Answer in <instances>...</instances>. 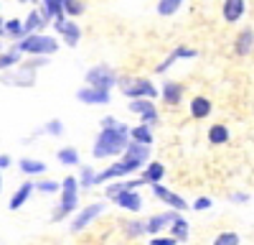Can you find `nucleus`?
<instances>
[{
    "instance_id": "nucleus-7",
    "label": "nucleus",
    "mask_w": 254,
    "mask_h": 245,
    "mask_svg": "<svg viewBox=\"0 0 254 245\" xmlns=\"http://www.w3.org/2000/svg\"><path fill=\"white\" fill-rule=\"evenodd\" d=\"M130 110L142 118V125H150V128L158 125V108L153 105V100H145V97L130 100Z\"/></svg>"
},
{
    "instance_id": "nucleus-21",
    "label": "nucleus",
    "mask_w": 254,
    "mask_h": 245,
    "mask_svg": "<svg viewBox=\"0 0 254 245\" xmlns=\"http://www.w3.org/2000/svg\"><path fill=\"white\" fill-rule=\"evenodd\" d=\"M18 166H20V171H23L26 176H41V174L46 171V163L44 161H36V158H20Z\"/></svg>"
},
{
    "instance_id": "nucleus-32",
    "label": "nucleus",
    "mask_w": 254,
    "mask_h": 245,
    "mask_svg": "<svg viewBox=\"0 0 254 245\" xmlns=\"http://www.w3.org/2000/svg\"><path fill=\"white\" fill-rule=\"evenodd\" d=\"M181 3H183V0H160V3H158V13L160 15H173L181 8Z\"/></svg>"
},
{
    "instance_id": "nucleus-25",
    "label": "nucleus",
    "mask_w": 254,
    "mask_h": 245,
    "mask_svg": "<svg viewBox=\"0 0 254 245\" xmlns=\"http://www.w3.org/2000/svg\"><path fill=\"white\" fill-rule=\"evenodd\" d=\"M56 158H59V163H64V166H76V163H79V151L74 146L59 148L56 151Z\"/></svg>"
},
{
    "instance_id": "nucleus-45",
    "label": "nucleus",
    "mask_w": 254,
    "mask_h": 245,
    "mask_svg": "<svg viewBox=\"0 0 254 245\" xmlns=\"http://www.w3.org/2000/svg\"><path fill=\"white\" fill-rule=\"evenodd\" d=\"M20 3H36V0H20Z\"/></svg>"
},
{
    "instance_id": "nucleus-27",
    "label": "nucleus",
    "mask_w": 254,
    "mask_h": 245,
    "mask_svg": "<svg viewBox=\"0 0 254 245\" xmlns=\"http://www.w3.org/2000/svg\"><path fill=\"white\" fill-rule=\"evenodd\" d=\"M226 140H229V128L226 125H211L208 143H214V146H224Z\"/></svg>"
},
{
    "instance_id": "nucleus-24",
    "label": "nucleus",
    "mask_w": 254,
    "mask_h": 245,
    "mask_svg": "<svg viewBox=\"0 0 254 245\" xmlns=\"http://www.w3.org/2000/svg\"><path fill=\"white\" fill-rule=\"evenodd\" d=\"M130 140L135 143H142V146H150L153 143V128L150 125H137L130 130Z\"/></svg>"
},
{
    "instance_id": "nucleus-4",
    "label": "nucleus",
    "mask_w": 254,
    "mask_h": 245,
    "mask_svg": "<svg viewBox=\"0 0 254 245\" xmlns=\"http://www.w3.org/2000/svg\"><path fill=\"white\" fill-rule=\"evenodd\" d=\"M20 54H33V56H46V54H54L56 49H59V44H56V38H51V36H41V33H31V36H26L20 44L15 46Z\"/></svg>"
},
{
    "instance_id": "nucleus-37",
    "label": "nucleus",
    "mask_w": 254,
    "mask_h": 245,
    "mask_svg": "<svg viewBox=\"0 0 254 245\" xmlns=\"http://www.w3.org/2000/svg\"><path fill=\"white\" fill-rule=\"evenodd\" d=\"M122 189H127V181H112V184H107V189H104V192H107L110 199H115Z\"/></svg>"
},
{
    "instance_id": "nucleus-23",
    "label": "nucleus",
    "mask_w": 254,
    "mask_h": 245,
    "mask_svg": "<svg viewBox=\"0 0 254 245\" xmlns=\"http://www.w3.org/2000/svg\"><path fill=\"white\" fill-rule=\"evenodd\" d=\"M252 46H254V33L252 31H242L239 38H237V44H234V51L239 56H247L252 51Z\"/></svg>"
},
{
    "instance_id": "nucleus-15",
    "label": "nucleus",
    "mask_w": 254,
    "mask_h": 245,
    "mask_svg": "<svg viewBox=\"0 0 254 245\" xmlns=\"http://www.w3.org/2000/svg\"><path fill=\"white\" fill-rule=\"evenodd\" d=\"M244 15V0H224V20L226 23H237Z\"/></svg>"
},
{
    "instance_id": "nucleus-14",
    "label": "nucleus",
    "mask_w": 254,
    "mask_h": 245,
    "mask_svg": "<svg viewBox=\"0 0 254 245\" xmlns=\"http://www.w3.org/2000/svg\"><path fill=\"white\" fill-rule=\"evenodd\" d=\"M33 189H36L33 181H23V184H20V187L13 192V197H10V202H8V207H10V210H20V207H23V204L28 202V197L33 194Z\"/></svg>"
},
{
    "instance_id": "nucleus-8",
    "label": "nucleus",
    "mask_w": 254,
    "mask_h": 245,
    "mask_svg": "<svg viewBox=\"0 0 254 245\" xmlns=\"http://www.w3.org/2000/svg\"><path fill=\"white\" fill-rule=\"evenodd\" d=\"M104 212V204L99 202V204H89V207H84L79 215H76V220H71V233H81L84 228H89V225L99 217Z\"/></svg>"
},
{
    "instance_id": "nucleus-44",
    "label": "nucleus",
    "mask_w": 254,
    "mask_h": 245,
    "mask_svg": "<svg viewBox=\"0 0 254 245\" xmlns=\"http://www.w3.org/2000/svg\"><path fill=\"white\" fill-rule=\"evenodd\" d=\"M0 192H3V174H0Z\"/></svg>"
},
{
    "instance_id": "nucleus-9",
    "label": "nucleus",
    "mask_w": 254,
    "mask_h": 245,
    "mask_svg": "<svg viewBox=\"0 0 254 245\" xmlns=\"http://www.w3.org/2000/svg\"><path fill=\"white\" fill-rule=\"evenodd\" d=\"M153 194H155V199H160V202H165L168 207H173V210H178V212H186L188 210V202L183 199V197H178L176 192H171V189H165L163 184H153Z\"/></svg>"
},
{
    "instance_id": "nucleus-6",
    "label": "nucleus",
    "mask_w": 254,
    "mask_h": 245,
    "mask_svg": "<svg viewBox=\"0 0 254 245\" xmlns=\"http://www.w3.org/2000/svg\"><path fill=\"white\" fill-rule=\"evenodd\" d=\"M117 82H120V77L110 67H92L87 72V87H97V90H107L110 92V87H115Z\"/></svg>"
},
{
    "instance_id": "nucleus-18",
    "label": "nucleus",
    "mask_w": 254,
    "mask_h": 245,
    "mask_svg": "<svg viewBox=\"0 0 254 245\" xmlns=\"http://www.w3.org/2000/svg\"><path fill=\"white\" fill-rule=\"evenodd\" d=\"M46 26V15H44V10H31L28 13V18H26V23H23V28H26V36H31V33H38L41 28Z\"/></svg>"
},
{
    "instance_id": "nucleus-31",
    "label": "nucleus",
    "mask_w": 254,
    "mask_h": 245,
    "mask_svg": "<svg viewBox=\"0 0 254 245\" xmlns=\"http://www.w3.org/2000/svg\"><path fill=\"white\" fill-rule=\"evenodd\" d=\"M79 187H84V189L97 187V174H94L89 166H84V169H81V176H79Z\"/></svg>"
},
{
    "instance_id": "nucleus-26",
    "label": "nucleus",
    "mask_w": 254,
    "mask_h": 245,
    "mask_svg": "<svg viewBox=\"0 0 254 245\" xmlns=\"http://www.w3.org/2000/svg\"><path fill=\"white\" fill-rule=\"evenodd\" d=\"M171 238H176L178 243H186L188 240V222L183 220V215L176 222H171Z\"/></svg>"
},
{
    "instance_id": "nucleus-11",
    "label": "nucleus",
    "mask_w": 254,
    "mask_h": 245,
    "mask_svg": "<svg viewBox=\"0 0 254 245\" xmlns=\"http://www.w3.org/2000/svg\"><path fill=\"white\" fill-rule=\"evenodd\" d=\"M112 202L117 204V207L127 210V212H140L142 210V197L137 194V189H122Z\"/></svg>"
},
{
    "instance_id": "nucleus-34",
    "label": "nucleus",
    "mask_w": 254,
    "mask_h": 245,
    "mask_svg": "<svg viewBox=\"0 0 254 245\" xmlns=\"http://www.w3.org/2000/svg\"><path fill=\"white\" fill-rule=\"evenodd\" d=\"M36 192H44V194H56V192H61V184H56L54 179L36 181Z\"/></svg>"
},
{
    "instance_id": "nucleus-38",
    "label": "nucleus",
    "mask_w": 254,
    "mask_h": 245,
    "mask_svg": "<svg viewBox=\"0 0 254 245\" xmlns=\"http://www.w3.org/2000/svg\"><path fill=\"white\" fill-rule=\"evenodd\" d=\"M178 240L176 238H171V235H155L153 240H150V245H176Z\"/></svg>"
},
{
    "instance_id": "nucleus-16",
    "label": "nucleus",
    "mask_w": 254,
    "mask_h": 245,
    "mask_svg": "<svg viewBox=\"0 0 254 245\" xmlns=\"http://www.w3.org/2000/svg\"><path fill=\"white\" fill-rule=\"evenodd\" d=\"M183 100V85L178 82H165L163 85V102L165 105H178Z\"/></svg>"
},
{
    "instance_id": "nucleus-13",
    "label": "nucleus",
    "mask_w": 254,
    "mask_h": 245,
    "mask_svg": "<svg viewBox=\"0 0 254 245\" xmlns=\"http://www.w3.org/2000/svg\"><path fill=\"white\" fill-rule=\"evenodd\" d=\"M54 26H56V31L64 36V41H66L69 46H76V44H79L81 31H79V26H76V23H69L66 18H61V20H54Z\"/></svg>"
},
{
    "instance_id": "nucleus-5",
    "label": "nucleus",
    "mask_w": 254,
    "mask_h": 245,
    "mask_svg": "<svg viewBox=\"0 0 254 245\" xmlns=\"http://www.w3.org/2000/svg\"><path fill=\"white\" fill-rule=\"evenodd\" d=\"M137 169H142V163L140 161H132V158H117L115 163H110L104 171H99L97 174V184H104V181H110V179H120V176H125V174H132V171H137Z\"/></svg>"
},
{
    "instance_id": "nucleus-33",
    "label": "nucleus",
    "mask_w": 254,
    "mask_h": 245,
    "mask_svg": "<svg viewBox=\"0 0 254 245\" xmlns=\"http://www.w3.org/2000/svg\"><path fill=\"white\" fill-rule=\"evenodd\" d=\"M20 61V51L18 49H10L8 54H0V69H8L13 64H18Z\"/></svg>"
},
{
    "instance_id": "nucleus-10",
    "label": "nucleus",
    "mask_w": 254,
    "mask_h": 245,
    "mask_svg": "<svg viewBox=\"0 0 254 245\" xmlns=\"http://www.w3.org/2000/svg\"><path fill=\"white\" fill-rule=\"evenodd\" d=\"M181 217L178 210H171V212H163V215H153V217H147V233H150L153 238L160 235L165 228H171V222H176Z\"/></svg>"
},
{
    "instance_id": "nucleus-2",
    "label": "nucleus",
    "mask_w": 254,
    "mask_h": 245,
    "mask_svg": "<svg viewBox=\"0 0 254 245\" xmlns=\"http://www.w3.org/2000/svg\"><path fill=\"white\" fill-rule=\"evenodd\" d=\"M79 179L76 176H64L61 181V197H59V204L51 212V220L59 222V220H66L74 210H76V199H79Z\"/></svg>"
},
{
    "instance_id": "nucleus-29",
    "label": "nucleus",
    "mask_w": 254,
    "mask_h": 245,
    "mask_svg": "<svg viewBox=\"0 0 254 245\" xmlns=\"http://www.w3.org/2000/svg\"><path fill=\"white\" fill-rule=\"evenodd\" d=\"M5 33L8 36H15V38H26V28H23V23H20L18 18L5 20Z\"/></svg>"
},
{
    "instance_id": "nucleus-22",
    "label": "nucleus",
    "mask_w": 254,
    "mask_h": 245,
    "mask_svg": "<svg viewBox=\"0 0 254 245\" xmlns=\"http://www.w3.org/2000/svg\"><path fill=\"white\" fill-rule=\"evenodd\" d=\"M44 15L46 20H61L64 15V0H44Z\"/></svg>"
},
{
    "instance_id": "nucleus-35",
    "label": "nucleus",
    "mask_w": 254,
    "mask_h": 245,
    "mask_svg": "<svg viewBox=\"0 0 254 245\" xmlns=\"http://www.w3.org/2000/svg\"><path fill=\"white\" fill-rule=\"evenodd\" d=\"M64 13H66V15H81L84 5L79 3V0H64Z\"/></svg>"
},
{
    "instance_id": "nucleus-41",
    "label": "nucleus",
    "mask_w": 254,
    "mask_h": 245,
    "mask_svg": "<svg viewBox=\"0 0 254 245\" xmlns=\"http://www.w3.org/2000/svg\"><path fill=\"white\" fill-rule=\"evenodd\" d=\"M8 166H10V156L8 153H0V171L8 169Z\"/></svg>"
},
{
    "instance_id": "nucleus-36",
    "label": "nucleus",
    "mask_w": 254,
    "mask_h": 245,
    "mask_svg": "<svg viewBox=\"0 0 254 245\" xmlns=\"http://www.w3.org/2000/svg\"><path fill=\"white\" fill-rule=\"evenodd\" d=\"M44 133H49V135H61L64 133V125H61V120H49L46 125H44Z\"/></svg>"
},
{
    "instance_id": "nucleus-43",
    "label": "nucleus",
    "mask_w": 254,
    "mask_h": 245,
    "mask_svg": "<svg viewBox=\"0 0 254 245\" xmlns=\"http://www.w3.org/2000/svg\"><path fill=\"white\" fill-rule=\"evenodd\" d=\"M5 33V20H0V36Z\"/></svg>"
},
{
    "instance_id": "nucleus-20",
    "label": "nucleus",
    "mask_w": 254,
    "mask_h": 245,
    "mask_svg": "<svg viewBox=\"0 0 254 245\" xmlns=\"http://www.w3.org/2000/svg\"><path fill=\"white\" fill-rule=\"evenodd\" d=\"M211 110H214V105H211L208 97H193V100H190V115H193V118H198V120L208 118Z\"/></svg>"
},
{
    "instance_id": "nucleus-30",
    "label": "nucleus",
    "mask_w": 254,
    "mask_h": 245,
    "mask_svg": "<svg viewBox=\"0 0 254 245\" xmlns=\"http://www.w3.org/2000/svg\"><path fill=\"white\" fill-rule=\"evenodd\" d=\"M239 243H242L239 235L231 233V230H224V233H219V235L214 238V245H239Z\"/></svg>"
},
{
    "instance_id": "nucleus-12",
    "label": "nucleus",
    "mask_w": 254,
    "mask_h": 245,
    "mask_svg": "<svg viewBox=\"0 0 254 245\" xmlns=\"http://www.w3.org/2000/svg\"><path fill=\"white\" fill-rule=\"evenodd\" d=\"M76 100H81L84 105H107L110 92L107 90H97V87H81L76 92Z\"/></svg>"
},
{
    "instance_id": "nucleus-19",
    "label": "nucleus",
    "mask_w": 254,
    "mask_h": 245,
    "mask_svg": "<svg viewBox=\"0 0 254 245\" xmlns=\"http://www.w3.org/2000/svg\"><path fill=\"white\" fill-rule=\"evenodd\" d=\"M125 158H132V161H140V163H145L147 158H150V146H142V143H135V140H130V146H127V151L122 153Z\"/></svg>"
},
{
    "instance_id": "nucleus-42",
    "label": "nucleus",
    "mask_w": 254,
    "mask_h": 245,
    "mask_svg": "<svg viewBox=\"0 0 254 245\" xmlns=\"http://www.w3.org/2000/svg\"><path fill=\"white\" fill-rule=\"evenodd\" d=\"M231 199H234V202H247V194H244V192H239V194H231Z\"/></svg>"
},
{
    "instance_id": "nucleus-39",
    "label": "nucleus",
    "mask_w": 254,
    "mask_h": 245,
    "mask_svg": "<svg viewBox=\"0 0 254 245\" xmlns=\"http://www.w3.org/2000/svg\"><path fill=\"white\" fill-rule=\"evenodd\" d=\"M122 122H117V118L107 115V118H102V130H110V128H120Z\"/></svg>"
},
{
    "instance_id": "nucleus-3",
    "label": "nucleus",
    "mask_w": 254,
    "mask_h": 245,
    "mask_svg": "<svg viewBox=\"0 0 254 245\" xmlns=\"http://www.w3.org/2000/svg\"><path fill=\"white\" fill-rule=\"evenodd\" d=\"M117 85H120L125 97H132V100H140V97L153 100V97H158L155 85L150 79H145V77H120Z\"/></svg>"
},
{
    "instance_id": "nucleus-28",
    "label": "nucleus",
    "mask_w": 254,
    "mask_h": 245,
    "mask_svg": "<svg viewBox=\"0 0 254 245\" xmlns=\"http://www.w3.org/2000/svg\"><path fill=\"white\" fill-rule=\"evenodd\" d=\"M142 233H147V222H142V220H127L125 222V235L127 238H140Z\"/></svg>"
},
{
    "instance_id": "nucleus-1",
    "label": "nucleus",
    "mask_w": 254,
    "mask_h": 245,
    "mask_svg": "<svg viewBox=\"0 0 254 245\" xmlns=\"http://www.w3.org/2000/svg\"><path fill=\"white\" fill-rule=\"evenodd\" d=\"M130 146V130L125 125L120 128H110V130H99L97 143H94V158H110V156H122Z\"/></svg>"
},
{
    "instance_id": "nucleus-17",
    "label": "nucleus",
    "mask_w": 254,
    "mask_h": 245,
    "mask_svg": "<svg viewBox=\"0 0 254 245\" xmlns=\"http://www.w3.org/2000/svg\"><path fill=\"white\" fill-rule=\"evenodd\" d=\"M163 176H165V166L163 163H158V161H153V163H147L145 166V171H142V176L140 179H145V184H160L163 181Z\"/></svg>"
},
{
    "instance_id": "nucleus-40",
    "label": "nucleus",
    "mask_w": 254,
    "mask_h": 245,
    "mask_svg": "<svg viewBox=\"0 0 254 245\" xmlns=\"http://www.w3.org/2000/svg\"><path fill=\"white\" fill-rule=\"evenodd\" d=\"M211 204H214V202H211L208 197H201V199H196V202H193V210H196V212H201V210H208Z\"/></svg>"
}]
</instances>
